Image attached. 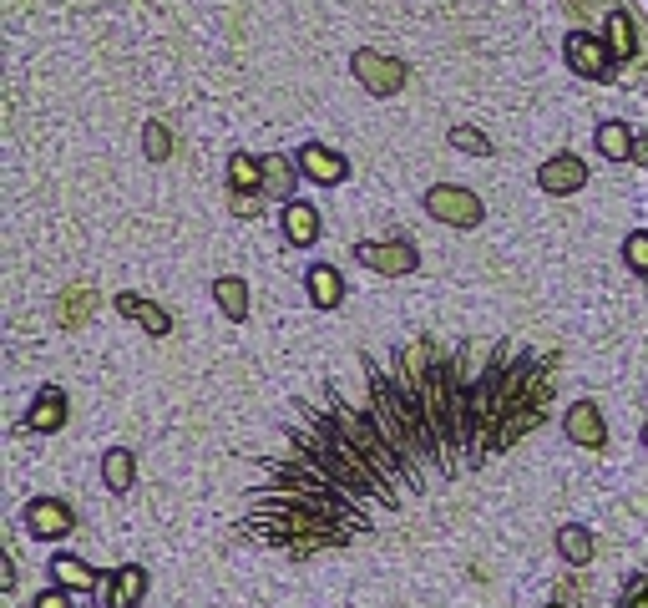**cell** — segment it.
Segmentation results:
<instances>
[{
	"label": "cell",
	"instance_id": "cell-1",
	"mask_svg": "<svg viewBox=\"0 0 648 608\" xmlns=\"http://www.w3.org/2000/svg\"><path fill=\"white\" fill-rule=\"evenodd\" d=\"M542 370L517 340H411L365 355L355 380H324L284 421L243 512L249 538L284 553L365 538L380 512L512 451L542 421Z\"/></svg>",
	"mask_w": 648,
	"mask_h": 608
},
{
	"label": "cell",
	"instance_id": "cell-2",
	"mask_svg": "<svg viewBox=\"0 0 648 608\" xmlns=\"http://www.w3.org/2000/svg\"><path fill=\"white\" fill-rule=\"evenodd\" d=\"M426 208H431V218H441V223H456V228H476L481 223V198L471 193V188H456V183H441V188H431L426 193Z\"/></svg>",
	"mask_w": 648,
	"mask_h": 608
},
{
	"label": "cell",
	"instance_id": "cell-3",
	"mask_svg": "<svg viewBox=\"0 0 648 608\" xmlns=\"http://www.w3.org/2000/svg\"><path fill=\"white\" fill-rule=\"evenodd\" d=\"M355 259L365 269H375V274H390V279L416 269V249L400 244V239H390V244H355Z\"/></svg>",
	"mask_w": 648,
	"mask_h": 608
},
{
	"label": "cell",
	"instance_id": "cell-4",
	"mask_svg": "<svg viewBox=\"0 0 648 608\" xmlns=\"http://www.w3.org/2000/svg\"><path fill=\"white\" fill-rule=\"evenodd\" d=\"M355 76L375 92V97H390V92H400V82H405V66L400 61H390V56H380V51H360L355 56Z\"/></svg>",
	"mask_w": 648,
	"mask_h": 608
},
{
	"label": "cell",
	"instance_id": "cell-5",
	"mask_svg": "<svg viewBox=\"0 0 648 608\" xmlns=\"http://www.w3.org/2000/svg\"><path fill=\"white\" fill-rule=\"evenodd\" d=\"M567 61H573L578 76L598 82V76H608V41H598L588 31H573V36H567Z\"/></svg>",
	"mask_w": 648,
	"mask_h": 608
},
{
	"label": "cell",
	"instance_id": "cell-6",
	"mask_svg": "<svg viewBox=\"0 0 648 608\" xmlns=\"http://www.w3.org/2000/svg\"><path fill=\"white\" fill-rule=\"evenodd\" d=\"M299 173H304L309 183H345L350 163L340 158L335 147H319V142H309V147L299 152Z\"/></svg>",
	"mask_w": 648,
	"mask_h": 608
},
{
	"label": "cell",
	"instance_id": "cell-7",
	"mask_svg": "<svg viewBox=\"0 0 648 608\" xmlns=\"http://www.w3.org/2000/svg\"><path fill=\"white\" fill-rule=\"evenodd\" d=\"M567 441L578 446H608V421L593 401H578L573 411H567Z\"/></svg>",
	"mask_w": 648,
	"mask_h": 608
},
{
	"label": "cell",
	"instance_id": "cell-8",
	"mask_svg": "<svg viewBox=\"0 0 648 608\" xmlns=\"http://www.w3.org/2000/svg\"><path fill=\"white\" fill-rule=\"evenodd\" d=\"M26 527L36 532V538H66V532H71L76 522H71V512H66L61 502L41 497V502H31V507H26Z\"/></svg>",
	"mask_w": 648,
	"mask_h": 608
},
{
	"label": "cell",
	"instance_id": "cell-9",
	"mask_svg": "<svg viewBox=\"0 0 648 608\" xmlns=\"http://www.w3.org/2000/svg\"><path fill=\"white\" fill-rule=\"evenodd\" d=\"M588 183V163H578L573 152H562V158L542 163V188L547 193H578Z\"/></svg>",
	"mask_w": 648,
	"mask_h": 608
},
{
	"label": "cell",
	"instance_id": "cell-10",
	"mask_svg": "<svg viewBox=\"0 0 648 608\" xmlns=\"http://www.w3.org/2000/svg\"><path fill=\"white\" fill-rule=\"evenodd\" d=\"M284 239L294 249H309L319 239V208L314 203H284Z\"/></svg>",
	"mask_w": 648,
	"mask_h": 608
},
{
	"label": "cell",
	"instance_id": "cell-11",
	"mask_svg": "<svg viewBox=\"0 0 648 608\" xmlns=\"http://www.w3.org/2000/svg\"><path fill=\"white\" fill-rule=\"evenodd\" d=\"M142 593H147V573L142 568H122L112 578V588H107V608H137Z\"/></svg>",
	"mask_w": 648,
	"mask_h": 608
},
{
	"label": "cell",
	"instance_id": "cell-12",
	"mask_svg": "<svg viewBox=\"0 0 648 608\" xmlns=\"http://www.w3.org/2000/svg\"><path fill=\"white\" fill-rule=\"evenodd\" d=\"M228 183H233V193L238 198H254V193H264V158H238L228 163Z\"/></svg>",
	"mask_w": 648,
	"mask_h": 608
},
{
	"label": "cell",
	"instance_id": "cell-13",
	"mask_svg": "<svg viewBox=\"0 0 648 608\" xmlns=\"http://www.w3.org/2000/svg\"><path fill=\"white\" fill-rule=\"evenodd\" d=\"M117 310L127 315V320H137L147 335H168V315L157 310V304H147V299H137V294H122L117 299Z\"/></svg>",
	"mask_w": 648,
	"mask_h": 608
},
{
	"label": "cell",
	"instance_id": "cell-14",
	"mask_svg": "<svg viewBox=\"0 0 648 608\" xmlns=\"http://www.w3.org/2000/svg\"><path fill=\"white\" fill-rule=\"evenodd\" d=\"M309 299L319 304V310H335V304L345 299V284H340V274L335 269H309Z\"/></svg>",
	"mask_w": 648,
	"mask_h": 608
},
{
	"label": "cell",
	"instance_id": "cell-15",
	"mask_svg": "<svg viewBox=\"0 0 648 608\" xmlns=\"http://www.w3.org/2000/svg\"><path fill=\"white\" fill-rule=\"evenodd\" d=\"M213 299H218V310H223L228 320L249 315V289H243V279H233V274H223V279L213 284Z\"/></svg>",
	"mask_w": 648,
	"mask_h": 608
},
{
	"label": "cell",
	"instance_id": "cell-16",
	"mask_svg": "<svg viewBox=\"0 0 648 608\" xmlns=\"http://www.w3.org/2000/svg\"><path fill=\"white\" fill-rule=\"evenodd\" d=\"M51 578H56L61 588H81V593H87V588L97 583V568H87V563H81V558L61 553V558L51 563Z\"/></svg>",
	"mask_w": 648,
	"mask_h": 608
},
{
	"label": "cell",
	"instance_id": "cell-17",
	"mask_svg": "<svg viewBox=\"0 0 648 608\" xmlns=\"http://www.w3.org/2000/svg\"><path fill=\"white\" fill-rule=\"evenodd\" d=\"M557 553L573 563V568H583L588 558H593V538H588V527H562L557 532Z\"/></svg>",
	"mask_w": 648,
	"mask_h": 608
},
{
	"label": "cell",
	"instance_id": "cell-18",
	"mask_svg": "<svg viewBox=\"0 0 648 608\" xmlns=\"http://www.w3.org/2000/svg\"><path fill=\"white\" fill-rule=\"evenodd\" d=\"M102 482H107L112 492H127V487H132V451L112 446V451L102 456Z\"/></svg>",
	"mask_w": 648,
	"mask_h": 608
},
{
	"label": "cell",
	"instance_id": "cell-19",
	"mask_svg": "<svg viewBox=\"0 0 648 608\" xmlns=\"http://www.w3.org/2000/svg\"><path fill=\"white\" fill-rule=\"evenodd\" d=\"M598 152H603V158H613V163H623L628 152H633V132L623 122H603L598 127Z\"/></svg>",
	"mask_w": 648,
	"mask_h": 608
},
{
	"label": "cell",
	"instance_id": "cell-20",
	"mask_svg": "<svg viewBox=\"0 0 648 608\" xmlns=\"http://www.w3.org/2000/svg\"><path fill=\"white\" fill-rule=\"evenodd\" d=\"M61 421H66V401H61V391H41L36 406H31V426H36V431H56Z\"/></svg>",
	"mask_w": 648,
	"mask_h": 608
},
{
	"label": "cell",
	"instance_id": "cell-21",
	"mask_svg": "<svg viewBox=\"0 0 648 608\" xmlns=\"http://www.w3.org/2000/svg\"><path fill=\"white\" fill-rule=\"evenodd\" d=\"M608 51H613L618 61H628V56L638 51V41H633V21H628L623 11L608 16Z\"/></svg>",
	"mask_w": 648,
	"mask_h": 608
},
{
	"label": "cell",
	"instance_id": "cell-22",
	"mask_svg": "<svg viewBox=\"0 0 648 608\" xmlns=\"http://www.w3.org/2000/svg\"><path fill=\"white\" fill-rule=\"evenodd\" d=\"M294 168H284V158H264V193L269 198H289Z\"/></svg>",
	"mask_w": 648,
	"mask_h": 608
},
{
	"label": "cell",
	"instance_id": "cell-23",
	"mask_svg": "<svg viewBox=\"0 0 648 608\" xmlns=\"http://www.w3.org/2000/svg\"><path fill=\"white\" fill-rule=\"evenodd\" d=\"M142 147H147V158H152V163H162V158H168V147H173V142H168V132H162L157 122H147V132H142Z\"/></svg>",
	"mask_w": 648,
	"mask_h": 608
},
{
	"label": "cell",
	"instance_id": "cell-24",
	"mask_svg": "<svg viewBox=\"0 0 648 608\" xmlns=\"http://www.w3.org/2000/svg\"><path fill=\"white\" fill-rule=\"evenodd\" d=\"M451 147H461V152H476V158H486V152H492V142H486L481 132H471V127H456V132H451Z\"/></svg>",
	"mask_w": 648,
	"mask_h": 608
},
{
	"label": "cell",
	"instance_id": "cell-25",
	"mask_svg": "<svg viewBox=\"0 0 648 608\" xmlns=\"http://www.w3.org/2000/svg\"><path fill=\"white\" fill-rule=\"evenodd\" d=\"M623 254H628V264H633L638 274H648V234H628Z\"/></svg>",
	"mask_w": 648,
	"mask_h": 608
},
{
	"label": "cell",
	"instance_id": "cell-26",
	"mask_svg": "<svg viewBox=\"0 0 648 608\" xmlns=\"http://www.w3.org/2000/svg\"><path fill=\"white\" fill-rule=\"evenodd\" d=\"M36 608H71V598H66V593H41Z\"/></svg>",
	"mask_w": 648,
	"mask_h": 608
},
{
	"label": "cell",
	"instance_id": "cell-27",
	"mask_svg": "<svg viewBox=\"0 0 648 608\" xmlns=\"http://www.w3.org/2000/svg\"><path fill=\"white\" fill-rule=\"evenodd\" d=\"M623 608H648V588H638V593H633V598H628Z\"/></svg>",
	"mask_w": 648,
	"mask_h": 608
},
{
	"label": "cell",
	"instance_id": "cell-28",
	"mask_svg": "<svg viewBox=\"0 0 648 608\" xmlns=\"http://www.w3.org/2000/svg\"><path fill=\"white\" fill-rule=\"evenodd\" d=\"M547 608H567V603H547Z\"/></svg>",
	"mask_w": 648,
	"mask_h": 608
},
{
	"label": "cell",
	"instance_id": "cell-29",
	"mask_svg": "<svg viewBox=\"0 0 648 608\" xmlns=\"http://www.w3.org/2000/svg\"><path fill=\"white\" fill-rule=\"evenodd\" d=\"M643 446H648V426H643Z\"/></svg>",
	"mask_w": 648,
	"mask_h": 608
}]
</instances>
